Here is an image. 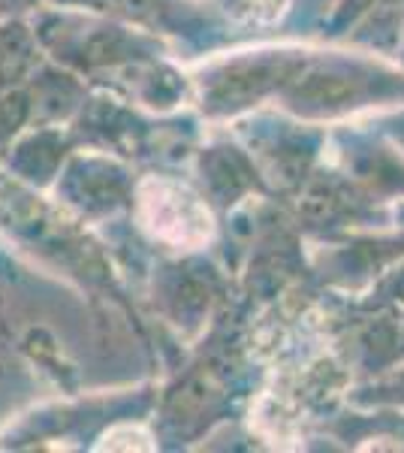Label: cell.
Masks as SVG:
<instances>
[{
	"mask_svg": "<svg viewBox=\"0 0 404 453\" xmlns=\"http://www.w3.org/2000/svg\"><path fill=\"white\" fill-rule=\"evenodd\" d=\"M97 450H154V444L139 426H115L100 438Z\"/></svg>",
	"mask_w": 404,
	"mask_h": 453,
	"instance_id": "obj_3",
	"label": "cell"
},
{
	"mask_svg": "<svg viewBox=\"0 0 404 453\" xmlns=\"http://www.w3.org/2000/svg\"><path fill=\"white\" fill-rule=\"evenodd\" d=\"M136 215L142 230L172 248H202L215 236V218L187 185L151 175L136 191Z\"/></svg>",
	"mask_w": 404,
	"mask_h": 453,
	"instance_id": "obj_1",
	"label": "cell"
},
{
	"mask_svg": "<svg viewBox=\"0 0 404 453\" xmlns=\"http://www.w3.org/2000/svg\"><path fill=\"white\" fill-rule=\"evenodd\" d=\"M290 0H226V12L245 25H271L286 12Z\"/></svg>",
	"mask_w": 404,
	"mask_h": 453,
	"instance_id": "obj_2",
	"label": "cell"
}]
</instances>
